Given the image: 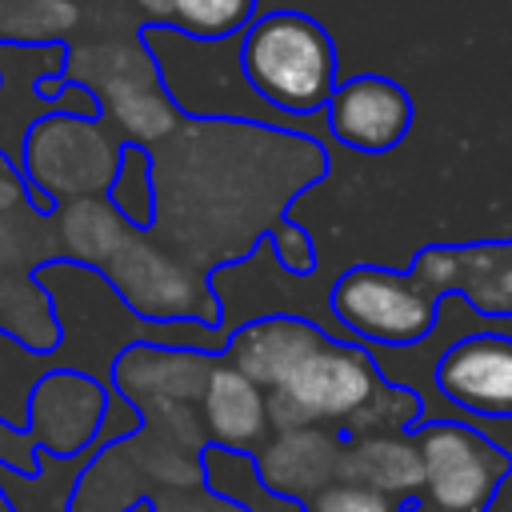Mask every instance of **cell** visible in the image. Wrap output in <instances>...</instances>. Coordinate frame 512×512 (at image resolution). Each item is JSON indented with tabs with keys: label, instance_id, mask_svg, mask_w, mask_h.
Returning a JSON list of instances; mask_svg holds the SVG:
<instances>
[{
	"label": "cell",
	"instance_id": "obj_7",
	"mask_svg": "<svg viewBox=\"0 0 512 512\" xmlns=\"http://www.w3.org/2000/svg\"><path fill=\"white\" fill-rule=\"evenodd\" d=\"M436 388L472 416L512 420V336L476 332L456 340L436 364Z\"/></svg>",
	"mask_w": 512,
	"mask_h": 512
},
{
	"label": "cell",
	"instance_id": "obj_2",
	"mask_svg": "<svg viewBox=\"0 0 512 512\" xmlns=\"http://www.w3.org/2000/svg\"><path fill=\"white\" fill-rule=\"evenodd\" d=\"M268 392V416L284 428H300L316 420H356L388 392V384L364 348L320 336L276 376Z\"/></svg>",
	"mask_w": 512,
	"mask_h": 512
},
{
	"label": "cell",
	"instance_id": "obj_11",
	"mask_svg": "<svg viewBox=\"0 0 512 512\" xmlns=\"http://www.w3.org/2000/svg\"><path fill=\"white\" fill-rule=\"evenodd\" d=\"M316 512H392V504L368 484H332L316 496Z\"/></svg>",
	"mask_w": 512,
	"mask_h": 512
},
{
	"label": "cell",
	"instance_id": "obj_4",
	"mask_svg": "<svg viewBox=\"0 0 512 512\" xmlns=\"http://www.w3.org/2000/svg\"><path fill=\"white\" fill-rule=\"evenodd\" d=\"M412 444L420 452L424 504L440 512H484L500 480L512 472L508 452L456 420L420 424Z\"/></svg>",
	"mask_w": 512,
	"mask_h": 512
},
{
	"label": "cell",
	"instance_id": "obj_3",
	"mask_svg": "<svg viewBox=\"0 0 512 512\" xmlns=\"http://www.w3.org/2000/svg\"><path fill=\"white\" fill-rule=\"evenodd\" d=\"M336 320L356 332L368 344H416L432 332L440 300L432 296V288L408 268V272H392V268H348L328 296Z\"/></svg>",
	"mask_w": 512,
	"mask_h": 512
},
{
	"label": "cell",
	"instance_id": "obj_13",
	"mask_svg": "<svg viewBox=\"0 0 512 512\" xmlns=\"http://www.w3.org/2000/svg\"><path fill=\"white\" fill-rule=\"evenodd\" d=\"M128 4L136 12L140 28H168L172 8H176V0H128Z\"/></svg>",
	"mask_w": 512,
	"mask_h": 512
},
{
	"label": "cell",
	"instance_id": "obj_9",
	"mask_svg": "<svg viewBox=\"0 0 512 512\" xmlns=\"http://www.w3.org/2000/svg\"><path fill=\"white\" fill-rule=\"evenodd\" d=\"M84 16V0H0V44H56Z\"/></svg>",
	"mask_w": 512,
	"mask_h": 512
},
{
	"label": "cell",
	"instance_id": "obj_14",
	"mask_svg": "<svg viewBox=\"0 0 512 512\" xmlns=\"http://www.w3.org/2000/svg\"><path fill=\"white\" fill-rule=\"evenodd\" d=\"M0 512H12V504H8V496L0 492Z\"/></svg>",
	"mask_w": 512,
	"mask_h": 512
},
{
	"label": "cell",
	"instance_id": "obj_5",
	"mask_svg": "<svg viewBox=\"0 0 512 512\" xmlns=\"http://www.w3.org/2000/svg\"><path fill=\"white\" fill-rule=\"evenodd\" d=\"M328 132L352 148V152H388L396 148L412 128V96L376 72H360L352 80H340L324 104Z\"/></svg>",
	"mask_w": 512,
	"mask_h": 512
},
{
	"label": "cell",
	"instance_id": "obj_1",
	"mask_svg": "<svg viewBox=\"0 0 512 512\" xmlns=\"http://www.w3.org/2000/svg\"><path fill=\"white\" fill-rule=\"evenodd\" d=\"M236 56L252 96L288 116L324 112L332 88L340 84V60L328 28L296 8L252 16Z\"/></svg>",
	"mask_w": 512,
	"mask_h": 512
},
{
	"label": "cell",
	"instance_id": "obj_10",
	"mask_svg": "<svg viewBox=\"0 0 512 512\" xmlns=\"http://www.w3.org/2000/svg\"><path fill=\"white\" fill-rule=\"evenodd\" d=\"M256 16V0H176L168 28L188 40H236Z\"/></svg>",
	"mask_w": 512,
	"mask_h": 512
},
{
	"label": "cell",
	"instance_id": "obj_12",
	"mask_svg": "<svg viewBox=\"0 0 512 512\" xmlns=\"http://www.w3.org/2000/svg\"><path fill=\"white\" fill-rule=\"evenodd\" d=\"M276 252H280V264L296 276H308L316 268V248H312V236L296 224H280L276 228Z\"/></svg>",
	"mask_w": 512,
	"mask_h": 512
},
{
	"label": "cell",
	"instance_id": "obj_8",
	"mask_svg": "<svg viewBox=\"0 0 512 512\" xmlns=\"http://www.w3.org/2000/svg\"><path fill=\"white\" fill-rule=\"evenodd\" d=\"M264 420H268V400L260 384L240 376L232 364H220L208 384V424H212L216 444L220 448L248 444L252 436L264 432Z\"/></svg>",
	"mask_w": 512,
	"mask_h": 512
},
{
	"label": "cell",
	"instance_id": "obj_15",
	"mask_svg": "<svg viewBox=\"0 0 512 512\" xmlns=\"http://www.w3.org/2000/svg\"><path fill=\"white\" fill-rule=\"evenodd\" d=\"M416 512H440V508H428V504H424V508H416Z\"/></svg>",
	"mask_w": 512,
	"mask_h": 512
},
{
	"label": "cell",
	"instance_id": "obj_6",
	"mask_svg": "<svg viewBox=\"0 0 512 512\" xmlns=\"http://www.w3.org/2000/svg\"><path fill=\"white\" fill-rule=\"evenodd\" d=\"M412 272L436 300L460 292L484 316H512V240H484L464 248H420Z\"/></svg>",
	"mask_w": 512,
	"mask_h": 512
}]
</instances>
